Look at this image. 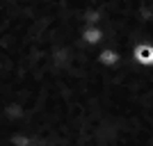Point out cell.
Here are the masks:
<instances>
[{"label": "cell", "mask_w": 153, "mask_h": 146, "mask_svg": "<svg viewBox=\"0 0 153 146\" xmlns=\"http://www.w3.org/2000/svg\"><path fill=\"white\" fill-rule=\"evenodd\" d=\"M128 59L142 69H153V44L151 41H137L128 53Z\"/></svg>", "instance_id": "cell-1"}, {"label": "cell", "mask_w": 153, "mask_h": 146, "mask_svg": "<svg viewBox=\"0 0 153 146\" xmlns=\"http://www.w3.org/2000/svg\"><path fill=\"white\" fill-rule=\"evenodd\" d=\"M80 41H82L85 46H101L103 41H105V30H103L101 25H94V23H89V25H82L80 27Z\"/></svg>", "instance_id": "cell-2"}, {"label": "cell", "mask_w": 153, "mask_h": 146, "mask_svg": "<svg viewBox=\"0 0 153 146\" xmlns=\"http://www.w3.org/2000/svg\"><path fill=\"white\" fill-rule=\"evenodd\" d=\"M96 62L101 64V66H105V69H117V66H121V64H123V57L112 48V46H103L101 50L96 53ZM130 64H133V62H130Z\"/></svg>", "instance_id": "cell-3"}, {"label": "cell", "mask_w": 153, "mask_h": 146, "mask_svg": "<svg viewBox=\"0 0 153 146\" xmlns=\"http://www.w3.org/2000/svg\"><path fill=\"white\" fill-rule=\"evenodd\" d=\"M9 146H37V139L32 137L30 133H14L9 137Z\"/></svg>", "instance_id": "cell-4"}]
</instances>
